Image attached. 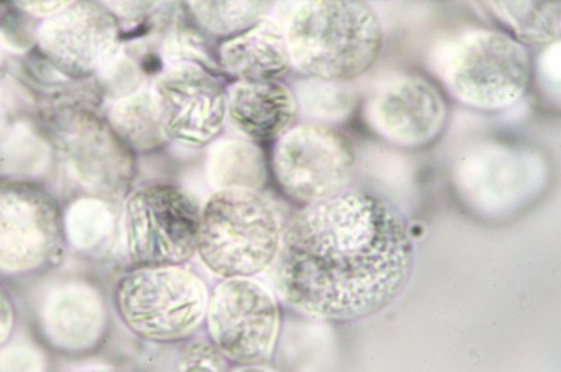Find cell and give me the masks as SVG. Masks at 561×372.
Segmentation results:
<instances>
[{"instance_id":"1","label":"cell","mask_w":561,"mask_h":372,"mask_svg":"<svg viewBox=\"0 0 561 372\" xmlns=\"http://www.w3.org/2000/svg\"><path fill=\"white\" fill-rule=\"evenodd\" d=\"M273 265L275 289L290 309L347 324L379 314L403 293L414 244L392 204L347 188L294 216Z\"/></svg>"},{"instance_id":"2","label":"cell","mask_w":561,"mask_h":372,"mask_svg":"<svg viewBox=\"0 0 561 372\" xmlns=\"http://www.w3.org/2000/svg\"><path fill=\"white\" fill-rule=\"evenodd\" d=\"M284 34L290 67L319 82L353 83L377 65L385 48L382 19L363 0L305 2Z\"/></svg>"},{"instance_id":"3","label":"cell","mask_w":561,"mask_h":372,"mask_svg":"<svg viewBox=\"0 0 561 372\" xmlns=\"http://www.w3.org/2000/svg\"><path fill=\"white\" fill-rule=\"evenodd\" d=\"M430 67L456 102L493 113L513 107L533 82V58L525 45L497 28L473 27L443 39Z\"/></svg>"},{"instance_id":"4","label":"cell","mask_w":561,"mask_h":372,"mask_svg":"<svg viewBox=\"0 0 561 372\" xmlns=\"http://www.w3.org/2000/svg\"><path fill=\"white\" fill-rule=\"evenodd\" d=\"M283 229L277 210L255 190H217L203 206L197 253L224 279L262 274L277 258Z\"/></svg>"},{"instance_id":"5","label":"cell","mask_w":561,"mask_h":372,"mask_svg":"<svg viewBox=\"0 0 561 372\" xmlns=\"http://www.w3.org/2000/svg\"><path fill=\"white\" fill-rule=\"evenodd\" d=\"M208 297L203 280L179 266L135 269L114 290L115 309L127 328L160 344L192 335L207 314Z\"/></svg>"},{"instance_id":"6","label":"cell","mask_w":561,"mask_h":372,"mask_svg":"<svg viewBox=\"0 0 561 372\" xmlns=\"http://www.w3.org/2000/svg\"><path fill=\"white\" fill-rule=\"evenodd\" d=\"M203 206L175 184H148L128 196L124 230L135 269L172 268L197 253Z\"/></svg>"},{"instance_id":"7","label":"cell","mask_w":561,"mask_h":372,"mask_svg":"<svg viewBox=\"0 0 561 372\" xmlns=\"http://www.w3.org/2000/svg\"><path fill=\"white\" fill-rule=\"evenodd\" d=\"M355 167L354 144L335 127L297 124L274 143L275 183L280 193L304 208L350 188Z\"/></svg>"},{"instance_id":"8","label":"cell","mask_w":561,"mask_h":372,"mask_svg":"<svg viewBox=\"0 0 561 372\" xmlns=\"http://www.w3.org/2000/svg\"><path fill=\"white\" fill-rule=\"evenodd\" d=\"M207 326L220 354L255 365L272 356L279 332V306L253 279H224L208 297Z\"/></svg>"},{"instance_id":"9","label":"cell","mask_w":561,"mask_h":372,"mask_svg":"<svg viewBox=\"0 0 561 372\" xmlns=\"http://www.w3.org/2000/svg\"><path fill=\"white\" fill-rule=\"evenodd\" d=\"M47 127L72 177L93 195H118L135 174L133 152L92 111L64 107L48 114Z\"/></svg>"},{"instance_id":"10","label":"cell","mask_w":561,"mask_h":372,"mask_svg":"<svg viewBox=\"0 0 561 372\" xmlns=\"http://www.w3.org/2000/svg\"><path fill=\"white\" fill-rule=\"evenodd\" d=\"M64 220L51 195L24 179H0V274L42 268L61 246Z\"/></svg>"},{"instance_id":"11","label":"cell","mask_w":561,"mask_h":372,"mask_svg":"<svg viewBox=\"0 0 561 372\" xmlns=\"http://www.w3.org/2000/svg\"><path fill=\"white\" fill-rule=\"evenodd\" d=\"M363 118L385 142L420 150L437 142L447 129L449 105L433 80L414 73L394 74L369 95Z\"/></svg>"},{"instance_id":"12","label":"cell","mask_w":561,"mask_h":372,"mask_svg":"<svg viewBox=\"0 0 561 372\" xmlns=\"http://www.w3.org/2000/svg\"><path fill=\"white\" fill-rule=\"evenodd\" d=\"M118 43L117 19L94 2H68L45 19L37 32L44 58L70 79H88L107 67Z\"/></svg>"},{"instance_id":"13","label":"cell","mask_w":561,"mask_h":372,"mask_svg":"<svg viewBox=\"0 0 561 372\" xmlns=\"http://www.w3.org/2000/svg\"><path fill=\"white\" fill-rule=\"evenodd\" d=\"M153 93L168 139L205 146L218 138L227 119V92L198 65H172L159 74Z\"/></svg>"},{"instance_id":"14","label":"cell","mask_w":561,"mask_h":372,"mask_svg":"<svg viewBox=\"0 0 561 372\" xmlns=\"http://www.w3.org/2000/svg\"><path fill=\"white\" fill-rule=\"evenodd\" d=\"M459 194L476 208L507 210L539 193L545 171L538 155L503 144L479 146L459 159Z\"/></svg>"},{"instance_id":"15","label":"cell","mask_w":561,"mask_h":372,"mask_svg":"<svg viewBox=\"0 0 561 372\" xmlns=\"http://www.w3.org/2000/svg\"><path fill=\"white\" fill-rule=\"evenodd\" d=\"M227 115L245 140L275 143L297 125L299 108L294 90L279 80L237 82L227 92Z\"/></svg>"},{"instance_id":"16","label":"cell","mask_w":561,"mask_h":372,"mask_svg":"<svg viewBox=\"0 0 561 372\" xmlns=\"http://www.w3.org/2000/svg\"><path fill=\"white\" fill-rule=\"evenodd\" d=\"M45 336L65 351H88L96 347L105 330L102 299L83 284H68L54 291L42 313Z\"/></svg>"},{"instance_id":"17","label":"cell","mask_w":561,"mask_h":372,"mask_svg":"<svg viewBox=\"0 0 561 372\" xmlns=\"http://www.w3.org/2000/svg\"><path fill=\"white\" fill-rule=\"evenodd\" d=\"M219 62L238 82L279 80L293 69L285 34L268 19L220 44Z\"/></svg>"},{"instance_id":"18","label":"cell","mask_w":561,"mask_h":372,"mask_svg":"<svg viewBox=\"0 0 561 372\" xmlns=\"http://www.w3.org/2000/svg\"><path fill=\"white\" fill-rule=\"evenodd\" d=\"M208 179L217 190L245 189L260 193L267 184L268 167L259 144L227 139L214 146L208 158Z\"/></svg>"},{"instance_id":"19","label":"cell","mask_w":561,"mask_h":372,"mask_svg":"<svg viewBox=\"0 0 561 372\" xmlns=\"http://www.w3.org/2000/svg\"><path fill=\"white\" fill-rule=\"evenodd\" d=\"M110 128L131 152H152L167 142L153 92H138L119 100L110 109Z\"/></svg>"},{"instance_id":"20","label":"cell","mask_w":561,"mask_h":372,"mask_svg":"<svg viewBox=\"0 0 561 372\" xmlns=\"http://www.w3.org/2000/svg\"><path fill=\"white\" fill-rule=\"evenodd\" d=\"M511 37L523 45L552 47L560 39V2H484Z\"/></svg>"},{"instance_id":"21","label":"cell","mask_w":561,"mask_h":372,"mask_svg":"<svg viewBox=\"0 0 561 372\" xmlns=\"http://www.w3.org/2000/svg\"><path fill=\"white\" fill-rule=\"evenodd\" d=\"M294 93L299 114H304L310 124L328 127L345 123L358 105V94L351 84L319 82L304 78Z\"/></svg>"},{"instance_id":"22","label":"cell","mask_w":561,"mask_h":372,"mask_svg":"<svg viewBox=\"0 0 561 372\" xmlns=\"http://www.w3.org/2000/svg\"><path fill=\"white\" fill-rule=\"evenodd\" d=\"M203 26L219 35H238L265 19L272 2H190Z\"/></svg>"},{"instance_id":"23","label":"cell","mask_w":561,"mask_h":372,"mask_svg":"<svg viewBox=\"0 0 561 372\" xmlns=\"http://www.w3.org/2000/svg\"><path fill=\"white\" fill-rule=\"evenodd\" d=\"M113 229V216L102 200L84 198L68 210L64 221L70 243L80 251H93L104 244Z\"/></svg>"},{"instance_id":"24","label":"cell","mask_w":561,"mask_h":372,"mask_svg":"<svg viewBox=\"0 0 561 372\" xmlns=\"http://www.w3.org/2000/svg\"><path fill=\"white\" fill-rule=\"evenodd\" d=\"M45 369L47 364L37 347L10 339L0 346V372H45Z\"/></svg>"},{"instance_id":"25","label":"cell","mask_w":561,"mask_h":372,"mask_svg":"<svg viewBox=\"0 0 561 372\" xmlns=\"http://www.w3.org/2000/svg\"><path fill=\"white\" fill-rule=\"evenodd\" d=\"M14 319H16V313H14L13 301L7 289L0 284V346L12 338Z\"/></svg>"},{"instance_id":"26","label":"cell","mask_w":561,"mask_h":372,"mask_svg":"<svg viewBox=\"0 0 561 372\" xmlns=\"http://www.w3.org/2000/svg\"><path fill=\"white\" fill-rule=\"evenodd\" d=\"M20 8L37 16L48 18L67 7L68 2H20Z\"/></svg>"},{"instance_id":"27","label":"cell","mask_w":561,"mask_h":372,"mask_svg":"<svg viewBox=\"0 0 561 372\" xmlns=\"http://www.w3.org/2000/svg\"><path fill=\"white\" fill-rule=\"evenodd\" d=\"M7 123V105H4L3 90L0 88V130L3 129Z\"/></svg>"},{"instance_id":"28","label":"cell","mask_w":561,"mask_h":372,"mask_svg":"<svg viewBox=\"0 0 561 372\" xmlns=\"http://www.w3.org/2000/svg\"><path fill=\"white\" fill-rule=\"evenodd\" d=\"M234 372H273L267 369H263V367L259 365H245L243 369L237 370Z\"/></svg>"},{"instance_id":"29","label":"cell","mask_w":561,"mask_h":372,"mask_svg":"<svg viewBox=\"0 0 561 372\" xmlns=\"http://www.w3.org/2000/svg\"><path fill=\"white\" fill-rule=\"evenodd\" d=\"M185 372H215L213 369H210V367L208 365H192V367H188L187 370H185Z\"/></svg>"},{"instance_id":"30","label":"cell","mask_w":561,"mask_h":372,"mask_svg":"<svg viewBox=\"0 0 561 372\" xmlns=\"http://www.w3.org/2000/svg\"><path fill=\"white\" fill-rule=\"evenodd\" d=\"M72 372H115V371L108 370V369H100V367H93V369H82V370H77V371H72Z\"/></svg>"}]
</instances>
